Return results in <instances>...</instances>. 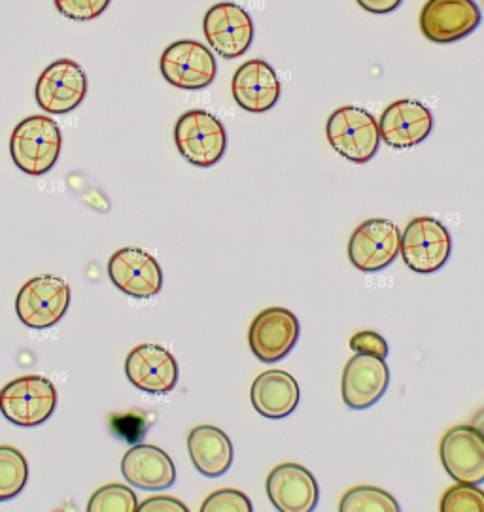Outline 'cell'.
I'll use <instances>...</instances> for the list:
<instances>
[{
	"label": "cell",
	"instance_id": "obj_1",
	"mask_svg": "<svg viewBox=\"0 0 484 512\" xmlns=\"http://www.w3.org/2000/svg\"><path fill=\"white\" fill-rule=\"evenodd\" d=\"M63 135L48 116H31L19 121L10 138V155L19 171L29 176H44L59 161Z\"/></svg>",
	"mask_w": 484,
	"mask_h": 512
},
{
	"label": "cell",
	"instance_id": "obj_2",
	"mask_svg": "<svg viewBox=\"0 0 484 512\" xmlns=\"http://www.w3.org/2000/svg\"><path fill=\"white\" fill-rule=\"evenodd\" d=\"M329 144L356 165L369 163L381 146L379 121L365 108L346 104L331 114L326 125Z\"/></svg>",
	"mask_w": 484,
	"mask_h": 512
},
{
	"label": "cell",
	"instance_id": "obj_3",
	"mask_svg": "<svg viewBox=\"0 0 484 512\" xmlns=\"http://www.w3.org/2000/svg\"><path fill=\"white\" fill-rule=\"evenodd\" d=\"M174 142L190 165L210 169L224 157L227 131L224 123L207 110H190L176 121Z\"/></svg>",
	"mask_w": 484,
	"mask_h": 512
},
{
	"label": "cell",
	"instance_id": "obj_4",
	"mask_svg": "<svg viewBox=\"0 0 484 512\" xmlns=\"http://www.w3.org/2000/svg\"><path fill=\"white\" fill-rule=\"evenodd\" d=\"M55 409L57 390L46 376H21L0 390V412L10 424L40 426L50 420Z\"/></svg>",
	"mask_w": 484,
	"mask_h": 512
},
{
	"label": "cell",
	"instance_id": "obj_5",
	"mask_svg": "<svg viewBox=\"0 0 484 512\" xmlns=\"http://www.w3.org/2000/svg\"><path fill=\"white\" fill-rule=\"evenodd\" d=\"M72 291L61 276L42 274L23 284L16 299V312L21 324L31 329H48L65 318Z\"/></svg>",
	"mask_w": 484,
	"mask_h": 512
},
{
	"label": "cell",
	"instance_id": "obj_6",
	"mask_svg": "<svg viewBox=\"0 0 484 512\" xmlns=\"http://www.w3.org/2000/svg\"><path fill=\"white\" fill-rule=\"evenodd\" d=\"M452 252L449 229L430 216L411 220L401 235V259L416 274L441 271Z\"/></svg>",
	"mask_w": 484,
	"mask_h": 512
},
{
	"label": "cell",
	"instance_id": "obj_7",
	"mask_svg": "<svg viewBox=\"0 0 484 512\" xmlns=\"http://www.w3.org/2000/svg\"><path fill=\"white\" fill-rule=\"evenodd\" d=\"M401 252V231L390 220H367L348 240V259L360 273H379L390 267Z\"/></svg>",
	"mask_w": 484,
	"mask_h": 512
},
{
	"label": "cell",
	"instance_id": "obj_8",
	"mask_svg": "<svg viewBox=\"0 0 484 512\" xmlns=\"http://www.w3.org/2000/svg\"><path fill=\"white\" fill-rule=\"evenodd\" d=\"M163 78L182 91H199L216 80L218 63L214 53L195 40H178L161 55Z\"/></svg>",
	"mask_w": 484,
	"mask_h": 512
},
{
	"label": "cell",
	"instance_id": "obj_9",
	"mask_svg": "<svg viewBox=\"0 0 484 512\" xmlns=\"http://www.w3.org/2000/svg\"><path fill=\"white\" fill-rule=\"evenodd\" d=\"M87 76L72 59H57L40 74L36 82V104L48 114H69L84 103Z\"/></svg>",
	"mask_w": 484,
	"mask_h": 512
},
{
	"label": "cell",
	"instance_id": "obj_10",
	"mask_svg": "<svg viewBox=\"0 0 484 512\" xmlns=\"http://www.w3.org/2000/svg\"><path fill=\"white\" fill-rule=\"evenodd\" d=\"M481 21L475 0H428L420 12V31L433 44H452L473 35Z\"/></svg>",
	"mask_w": 484,
	"mask_h": 512
},
{
	"label": "cell",
	"instance_id": "obj_11",
	"mask_svg": "<svg viewBox=\"0 0 484 512\" xmlns=\"http://www.w3.org/2000/svg\"><path fill=\"white\" fill-rule=\"evenodd\" d=\"M208 46L224 59H239L254 42L252 16L235 2L214 4L203 21Z\"/></svg>",
	"mask_w": 484,
	"mask_h": 512
},
{
	"label": "cell",
	"instance_id": "obj_12",
	"mask_svg": "<svg viewBox=\"0 0 484 512\" xmlns=\"http://www.w3.org/2000/svg\"><path fill=\"white\" fill-rule=\"evenodd\" d=\"M301 335V325L292 310L282 307L265 308L248 331V344L263 363H277L295 348Z\"/></svg>",
	"mask_w": 484,
	"mask_h": 512
},
{
	"label": "cell",
	"instance_id": "obj_13",
	"mask_svg": "<svg viewBox=\"0 0 484 512\" xmlns=\"http://www.w3.org/2000/svg\"><path fill=\"white\" fill-rule=\"evenodd\" d=\"M112 284L135 299H152L163 290V271L156 257L142 248H121L108 261Z\"/></svg>",
	"mask_w": 484,
	"mask_h": 512
},
{
	"label": "cell",
	"instance_id": "obj_14",
	"mask_svg": "<svg viewBox=\"0 0 484 512\" xmlns=\"http://www.w3.org/2000/svg\"><path fill=\"white\" fill-rule=\"evenodd\" d=\"M125 375L129 382L144 393L167 395L178 384V361L161 344H140L125 359Z\"/></svg>",
	"mask_w": 484,
	"mask_h": 512
},
{
	"label": "cell",
	"instance_id": "obj_15",
	"mask_svg": "<svg viewBox=\"0 0 484 512\" xmlns=\"http://www.w3.org/2000/svg\"><path fill=\"white\" fill-rule=\"evenodd\" d=\"M439 456L456 482L483 484L484 435L475 426L450 427L441 439Z\"/></svg>",
	"mask_w": 484,
	"mask_h": 512
},
{
	"label": "cell",
	"instance_id": "obj_16",
	"mask_svg": "<svg viewBox=\"0 0 484 512\" xmlns=\"http://www.w3.org/2000/svg\"><path fill=\"white\" fill-rule=\"evenodd\" d=\"M379 131L381 140L394 150L415 148L432 135V110L413 99L396 101L382 112Z\"/></svg>",
	"mask_w": 484,
	"mask_h": 512
},
{
	"label": "cell",
	"instance_id": "obj_17",
	"mask_svg": "<svg viewBox=\"0 0 484 512\" xmlns=\"http://www.w3.org/2000/svg\"><path fill=\"white\" fill-rule=\"evenodd\" d=\"M390 386V369L384 359L356 354L343 373V401L352 410L371 409Z\"/></svg>",
	"mask_w": 484,
	"mask_h": 512
},
{
	"label": "cell",
	"instance_id": "obj_18",
	"mask_svg": "<svg viewBox=\"0 0 484 512\" xmlns=\"http://www.w3.org/2000/svg\"><path fill=\"white\" fill-rule=\"evenodd\" d=\"M267 495L280 512H311L320 499V488L311 471L299 463H282L267 477Z\"/></svg>",
	"mask_w": 484,
	"mask_h": 512
},
{
	"label": "cell",
	"instance_id": "obj_19",
	"mask_svg": "<svg viewBox=\"0 0 484 512\" xmlns=\"http://www.w3.org/2000/svg\"><path fill=\"white\" fill-rule=\"evenodd\" d=\"M235 103L252 114H263L277 106L282 93V84L275 69L263 61L252 59L239 67L231 82Z\"/></svg>",
	"mask_w": 484,
	"mask_h": 512
},
{
	"label": "cell",
	"instance_id": "obj_20",
	"mask_svg": "<svg viewBox=\"0 0 484 512\" xmlns=\"http://www.w3.org/2000/svg\"><path fill=\"white\" fill-rule=\"evenodd\" d=\"M121 475L139 490L157 492L171 488L176 467L171 456L154 444H137L121 460Z\"/></svg>",
	"mask_w": 484,
	"mask_h": 512
},
{
	"label": "cell",
	"instance_id": "obj_21",
	"mask_svg": "<svg viewBox=\"0 0 484 512\" xmlns=\"http://www.w3.org/2000/svg\"><path fill=\"white\" fill-rule=\"evenodd\" d=\"M252 407L269 420L290 416L301 399V390L294 376L286 371L271 369L261 373L252 384Z\"/></svg>",
	"mask_w": 484,
	"mask_h": 512
},
{
	"label": "cell",
	"instance_id": "obj_22",
	"mask_svg": "<svg viewBox=\"0 0 484 512\" xmlns=\"http://www.w3.org/2000/svg\"><path fill=\"white\" fill-rule=\"evenodd\" d=\"M188 452L195 469L208 478L225 475L235 458L233 443L227 433L216 426L193 427L188 435Z\"/></svg>",
	"mask_w": 484,
	"mask_h": 512
},
{
	"label": "cell",
	"instance_id": "obj_23",
	"mask_svg": "<svg viewBox=\"0 0 484 512\" xmlns=\"http://www.w3.org/2000/svg\"><path fill=\"white\" fill-rule=\"evenodd\" d=\"M29 482V463L14 446H0V501H10Z\"/></svg>",
	"mask_w": 484,
	"mask_h": 512
},
{
	"label": "cell",
	"instance_id": "obj_24",
	"mask_svg": "<svg viewBox=\"0 0 484 512\" xmlns=\"http://www.w3.org/2000/svg\"><path fill=\"white\" fill-rule=\"evenodd\" d=\"M339 509L343 512H399V503L394 495L377 486H356L348 490Z\"/></svg>",
	"mask_w": 484,
	"mask_h": 512
},
{
	"label": "cell",
	"instance_id": "obj_25",
	"mask_svg": "<svg viewBox=\"0 0 484 512\" xmlns=\"http://www.w3.org/2000/svg\"><path fill=\"white\" fill-rule=\"evenodd\" d=\"M139 497L125 484H106L91 495L87 503L89 512H137Z\"/></svg>",
	"mask_w": 484,
	"mask_h": 512
},
{
	"label": "cell",
	"instance_id": "obj_26",
	"mask_svg": "<svg viewBox=\"0 0 484 512\" xmlns=\"http://www.w3.org/2000/svg\"><path fill=\"white\" fill-rule=\"evenodd\" d=\"M443 512H484V492L477 484L458 482L441 499Z\"/></svg>",
	"mask_w": 484,
	"mask_h": 512
},
{
	"label": "cell",
	"instance_id": "obj_27",
	"mask_svg": "<svg viewBox=\"0 0 484 512\" xmlns=\"http://www.w3.org/2000/svg\"><path fill=\"white\" fill-rule=\"evenodd\" d=\"M61 16L74 21H91L106 12L112 0H53Z\"/></svg>",
	"mask_w": 484,
	"mask_h": 512
},
{
	"label": "cell",
	"instance_id": "obj_28",
	"mask_svg": "<svg viewBox=\"0 0 484 512\" xmlns=\"http://www.w3.org/2000/svg\"><path fill=\"white\" fill-rule=\"evenodd\" d=\"M203 512H250L252 501L248 495L242 494L239 490H218L208 495L201 507Z\"/></svg>",
	"mask_w": 484,
	"mask_h": 512
},
{
	"label": "cell",
	"instance_id": "obj_29",
	"mask_svg": "<svg viewBox=\"0 0 484 512\" xmlns=\"http://www.w3.org/2000/svg\"><path fill=\"white\" fill-rule=\"evenodd\" d=\"M350 350L354 354H367V356H377V358H386L390 348L386 339L375 333V331H360L350 339Z\"/></svg>",
	"mask_w": 484,
	"mask_h": 512
},
{
	"label": "cell",
	"instance_id": "obj_30",
	"mask_svg": "<svg viewBox=\"0 0 484 512\" xmlns=\"http://www.w3.org/2000/svg\"><path fill=\"white\" fill-rule=\"evenodd\" d=\"M140 512H188V507L171 495H154L139 505Z\"/></svg>",
	"mask_w": 484,
	"mask_h": 512
},
{
	"label": "cell",
	"instance_id": "obj_31",
	"mask_svg": "<svg viewBox=\"0 0 484 512\" xmlns=\"http://www.w3.org/2000/svg\"><path fill=\"white\" fill-rule=\"evenodd\" d=\"M362 6L365 12L375 14V16H386L396 12L403 0H356Z\"/></svg>",
	"mask_w": 484,
	"mask_h": 512
},
{
	"label": "cell",
	"instance_id": "obj_32",
	"mask_svg": "<svg viewBox=\"0 0 484 512\" xmlns=\"http://www.w3.org/2000/svg\"><path fill=\"white\" fill-rule=\"evenodd\" d=\"M473 426L477 427L481 433L484 435V410L475 418V422H473Z\"/></svg>",
	"mask_w": 484,
	"mask_h": 512
}]
</instances>
